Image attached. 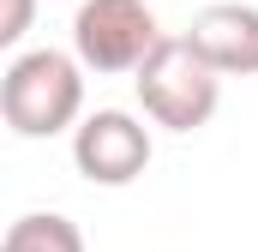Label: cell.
Returning <instances> with one entry per match:
<instances>
[{
	"label": "cell",
	"mask_w": 258,
	"mask_h": 252,
	"mask_svg": "<svg viewBox=\"0 0 258 252\" xmlns=\"http://www.w3.org/2000/svg\"><path fill=\"white\" fill-rule=\"evenodd\" d=\"M0 114L18 138H60L84 120V66L66 48H24L0 72Z\"/></svg>",
	"instance_id": "cell-1"
},
{
	"label": "cell",
	"mask_w": 258,
	"mask_h": 252,
	"mask_svg": "<svg viewBox=\"0 0 258 252\" xmlns=\"http://www.w3.org/2000/svg\"><path fill=\"white\" fill-rule=\"evenodd\" d=\"M132 90H138L144 120H156L162 132H198V126H210L216 102H222V72L186 36H162L156 54L132 72Z\"/></svg>",
	"instance_id": "cell-2"
},
{
	"label": "cell",
	"mask_w": 258,
	"mask_h": 252,
	"mask_svg": "<svg viewBox=\"0 0 258 252\" xmlns=\"http://www.w3.org/2000/svg\"><path fill=\"white\" fill-rule=\"evenodd\" d=\"M162 42V24L144 0H84L72 12V54L84 72H138V66L156 54Z\"/></svg>",
	"instance_id": "cell-3"
},
{
	"label": "cell",
	"mask_w": 258,
	"mask_h": 252,
	"mask_svg": "<svg viewBox=\"0 0 258 252\" xmlns=\"http://www.w3.org/2000/svg\"><path fill=\"white\" fill-rule=\"evenodd\" d=\"M150 156H156L150 126L138 114H126V108H96L72 132V168L90 186H132L150 168Z\"/></svg>",
	"instance_id": "cell-4"
},
{
	"label": "cell",
	"mask_w": 258,
	"mask_h": 252,
	"mask_svg": "<svg viewBox=\"0 0 258 252\" xmlns=\"http://www.w3.org/2000/svg\"><path fill=\"white\" fill-rule=\"evenodd\" d=\"M186 42H192L222 78H252L258 72V6H246V0H216V6H204L192 24H186Z\"/></svg>",
	"instance_id": "cell-5"
},
{
	"label": "cell",
	"mask_w": 258,
	"mask_h": 252,
	"mask_svg": "<svg viewBox=\"0 0 258 252\" xmlns=\"http://www.w3.org/2000/svg\"><path fill=\"white\" fill-rule=\"evenodd\" d=\"M0 252H84V234H78V222L60 216V210H30V216H18L6 228Z\"/></svg>",
	"instance_id": "cell-6"
},
{
	"label": "cell",
	"mask_w": 258,
	"mask_h": 252,
	"mask_svg": "<svg viewBox=\"0 0 258 252\" xmlns=\"http://www.w3.org/2000/svg\"><path fill=\"white\" fill-rule=\"evenodd\" d=\"M6 12H0V42L6 48H18L24 36H30V18H36V0H0Z\"/></svg>",
	"instance_id": "cell-7"
}]
</instances>
